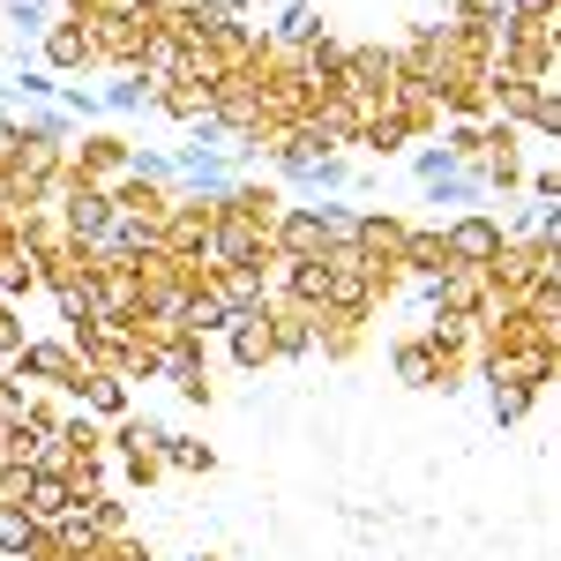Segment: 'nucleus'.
I'll list each match as a JSON object with an SVG mask.
<instances>
[{"label": "nucleus", "mask_w": 561, "mask_h": 561, "mask_svg": "<svg viewBox=\"0 0 561 561\" xmlns=\"http://www.w3.org/2000/svg\"><path fill=\"white\" fill-rule=\"evenodd\" d=\"M442 248H449V270H472V277H486V270H502V255H510V240H502V225L486 210H465L442 225Z\"/></svg>", "instance_id": "1"}, {"label": "nucleus", "mask_w": 561, "mask_h": 561, "mask_svg": "<svg viewBox=\"0 0 561 561\" xmlns=\"http://www.w3.org/2000/svg\"><path fill=\"white\" fill-rule=\"evenodd\" d=\"M76 502H83V486H76L68 472H23V510H31L45 531H53L60 517H76Z\"/></svg>", "instance_id": "2"}, {"label": "nucleus", "mask_w": 561, "mask_h": 561, "mask_svg": "<svg viewBox=\"0 0 561 561\" xmlns=\"http://www.w3.org/2000/svg\"><path fill=\"white\" fill-rule=\"evenodd\" d=\"M270 248L285 262H330V225H322V210H293V217H277Z\"/></svg>", "instance_id": "3"}, {"label": "nucleus", "mask_w": 561, "mask_h": 561, "mask_svg": "<svg viewBox=\"0 0 561 561\" xmlns=\"http://www.w3.org/2000/svg\"><path fill=\"white\" fill-rule=\"evenodd\" d=\"M15 382H76L83 389L90 375H83V359H76L68 345H23L15 352Z\"/></svg>", "instance_id": "4"}, {"label": "nucleus", "mask_w": 561, "mask_h": 561, "mask_svg": "<svg viewBox=\"0 0 561 561\" xmlns=\"http://www.w3.org/2000/svg\"><path fill=\"white\" fill-rule=\"evenodd\" d=\"M232 359H240V367H262V359H277L270 307H255V314H232Z\"/></svg>", "instance_id": "5"}, {"label": "nucleus", "mask_w": 561, "mask_h": 561, "mask_svg": "<svg viewBox=\"0 0 561 561\" xmlns=\"http://www.w3.org/2000/svg\"><path fill=\"white\" fill-rule=\"evenodd\" d=\"M90 53H98V38H90V23H53V31H45V68H53V76L83 68Z\"/></svg>", "instance_id": "6"}, {"label": "nucleus", "mask_w": 561, "mask_h": 561, "mask_svg": "<svg viewBox=\"0 0 561 561\" xmlns=\"http://www.w3.org/2000/svg\"><path fill=\"white\" fill-rule=\"evenodd\" d=\"M210 293L232 307V314H255V307H270V293H262V262H232V270L217 277Z\"/></svg>", "instance_id": "7"}, {"label": "nucleus", "mask_w": 561, "mask_h": 561, "mask_svg": "<svg viewBox=\"0 0 561 561\" xmlns=\"http://www.w3.org/2000/svg\"><path fill=\"white\" fill-rule=\"evenodd\" d=\"M38 539H45V524L31 517L23 502H0V554H8V561H23L31 547H38Z\"/></svg>", "instance_id": "8"}, {"label": "nucleus", "mask_w": 561, "mask_h": 561, "mask_svg": "<svg viewBox=\"0 0 561 561\" xmlns=\"http://www.w3.org/2000/svg\"><path fill=\"white\" fill-rule=\"evenodd\" d=\"M314 322H322L314 307H293V314H277V307H270V330H277V359H300V352L314 345Z\"/></svg>", "instance_id": "9"}, {"label": "nucleus", "mask_w": 561, "mask_h": 561, "mask_svg": "<svg viewBox=\"0 0 561 561\" xmlns=\"http://www.w3.org/2000/svg\"><path fill=\"white\" fill-rule=\"evenodd\" d=\"M486 412H494V427H517L524 412H531V382H510V375H486Z\"/></svg>", "instance_id": "10"}, {"label": "nucleus", "mask_w": 561, "mask_h": 561, "mask_svg": "<svg viewBox=\"0 0 561 561\" xmlns=\"http://www.w3.org/2000/svg\"><path fill=\"white\" fill-rule=\"evenodd\" d=\"M180 330H187V337H210V330H232V307L217 300V293H187V314H180Z\"/></svg>", "instance_id": "11"}, {"label": "nucleus", "mask_w": 561, "mask_h": 561, "mask_svg": "<svg viewBox=\"0 0 561 561\" xmlns=\"http://www.w3.org/2000/svg\"><path fill=\"white\" fill-rule=\"evenodd\" d=\"M389 359H397V375H404V382H420V389H427V382H442V352H434V345H420V337H412V345H397Z\"/></svg>", "instance_id": "12"}, {"label": "nucleus", "mask_w": 561, "mask_h": 561, "mask_svg": "<svg viewBox=\"0 0 561 561\" xmlns=\"http://www.w3.org/2000/svg\"><path fill=\"white\" fill-rule=\"evenodd\" d=\"M293 293H300V307H330V262H293Z\"/></svg>", "instance_id": "13"}, {"label": "nucleus", "mask_w": 561, "mask_h": 561, "mask_svg": "<svg viewBox=\"0 0 561 561\" xmlns=\"http://www.w3.org/2000/svg\"><path fill=\"white\" fill-rule=\"evenodd\" d=\"M105 105L113 113H142V105H158V83L150 76H121V83H105Z\"/></svg>", "instance_id": "14"}, {"label": "nucleus", "mask_w": 561, "mask_h": 561, "mask_svg": "<svg viewBox=\"0 0 561 561\" xmlns=\"http://www.w3.org/2000/svg\"><path fill=\"white\" fill-rule=\"evenodd\" d=\"M277 38H285V45H314V38H322V15H314L307 0H293V8L277 15Z\"/></svg>", "instance_id": "15"}, {"label": "nucleus", "mask_w": 561, "mask_h": 561, "mask_svg": "<svg viewBox=\"0 0 561 561\" xmlns=\"http://www.w3.org/2000/svg\"><path fill=\"white\" fill-rule=\"evenodd\" d=\"M83 397H90V412H105V420H121V412H128V389H121V375H90Z\"/></svg>", "instance_id": "16"}, {"label": "nucleus", "mask_w": 561, "mask_h": 561, "mask_svg": "<svg viewBox=\"0 0 561 561\" xmlns=\"http://www.w3.org/2000/svg\"><path fill=\"white\" fill-rule=\"evenodd\" d=\"M165 465H173V472H210L217 457L203 449V442H187V434H173V442H165Z\"/></svg>", "instance_id": "17"}, {"label": "nucleus", "mask_w": 561, "mask_h": 561, "mask_svg": "<svg viewBox=\"0 0 561 561\" xmlns=\"http://www.w3.org/2000/svg\"><path fill=\"white\" fill-rule=\"evenodd\" d=\"M45 15H53V0H8V23H15L23 38H38V31H53Z\"/></svg>", "instance_id": "18"}, {"label": "nucleus", "mask_w": 561, "mask_h": 561, "mask_svg": "<svg viewBox=\"0 0 561 561\" xmlns=\"http://www.w3.org/2000/svg\"><path fill=\"white\" fill-rule=\"evenodd\" d=\"M412 173L427 180V187H434V180H449V173H457V150H449V142H442V150H420V158H412Z\"/></svg>", "instance_id": "19"}, {"label": "nucleus", "mask_w": 561, "mask_h": 561, "mask_svg": "<svg viewBox=\"0 0 561 561\" xmlns=\"http://www.w3.org/2000/svg\"><path fill=\"white\" fill-rule=\"evenodd\" d=\"M23 150H31L23 121H8V113H0V173H8V165H23Z\"/></svg>", "instance_id": "20"}, {"label": "nucleus", "mask_w": 561, "mask_h": 561, "mask_svg": "<svg viewBox=\"0 0 561 561\" xmlns=\"http://www.w3.org/2000/svg\"><path fill=\"white\" fill-rule=\"evenodd\" d=\"M531 128H539V135H561V98H554V90H539V98H531Z\"/></svg>", "instance_id": "21"}, {"label": "nucleus", "mask_w": 561, "mask_h": 561, "mask_svg": "<svg viewBox=\"0 0 561 561\" xmlns=\"http://www.w3.org/2000/svg\"><path fill=\"white\" fill-rule=\"evenodd\" d=\"M539 248L561 255V203H554V210H539Z\"/></svg>", "instance_id": "22"}, {"label": "nucleus", "mask_w": 561, "mask_h": 561, "mask_svg": "<svg viewBox=\"0 0 561 561\" xmlns=\"http://www.w3.org/2000/svg\"><path fill=\"white\" fill-rule=\"evenodd\" d=\"M314 187H345V158H322L314 165Z\"/></svg>", "instance_id": "23"}, {"label": "nucleus", "mask_w": 561, "mask_h": 561, "mask_svg": "<svg viewBox=\"0 0 561 561\" xmlns=\"http://www.w3.org/2000/svg\"><path fill=\"white\" fill-rule=\"evenodd\" d=\"M539 285H547V307H561V255H547V277Z\"/></svg>", "instance_id": "24"}]
</instances>
